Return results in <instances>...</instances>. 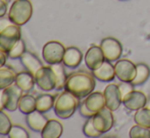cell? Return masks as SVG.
Instances as JSON below:
<instances>
[{"label":"cell","instance_id":"31","mask_svg":"<svg viewBox=\"0 0 150 138\" xmlns=\"http://www.w3.org/2000/svg\"><path fill=\"white\" fill-rule=\"evenodd\" d=\"M83 132L85 134V136L87 137H91V138H94V137H99L102 133L99 132L96 128H95L94 124H93V120H92V117L91 118H88L87 121L85 122L83 126Z\"/></svg>","mask_w":150,"mask_h":138},{"label":"cell","instance_id":"2","mask_svg":"<svg viewBox=\"0 0 150 138\" xmlns=\"http://www.w3.org/2000/svg\"><path fill=\"white\" fill-rule=\"evenodd\" d=\"M80 99L69 91L63 89L55 98L53 110L55 115L60 119H69L75 114L76 110L79 109Z\"/></svg>","mask_w":150,"mask_h":138},{"label":"cell","instance_id":"36","mask_svg":"<svg viewBox=\"0 0 150 138\" xmlns=\"http://www.w3.org/2000/svg\"><path fill=\"white\" fill-rule=\"evenodd\" d=\"M8 59V56L5 52H3L2 50H0V68L5 66L6 64V61Z\"/></svg>","mask_w":150,"mask_h":138},{"label":"cell","instance_id":"28","mask_svg":"<svg viewBox=\"0 0 150 138\" xmlns=\"http://www.w3.org/2000/svg\"><path fill=\"white\" fill-rule=\"evenodd\" d=\"M7 137L9 138H30V133L25 127L18 124H12Z\"/></svg>","mask_w":150,"mask_h":138},{"label":"cell","instance_id":"29","mask_svg":"<svg viewBox=\"0 0 150 138\" xmlns=\"http://www.w3.org/2000/svg\"><path fill=\"white\" fill-rule=\"evenodd\" d=\"M27 50H26V44H25V41L23 39H21L20 41L16 44V46L8 52L7 56L9 59H20V58L22 57V55Z\"/></svg>","mask_w":150,"mask_h":138},{"label":"cell","instance_id":"12","mask_svg":"<svg viewBox=\"0 0 150 138\" xmlns=\"http://www.w3.org/2000/svg\"><path fill=\"white\" fill-rule=\"evenodd\" d=\"M147 102H148V100H147L146 95L143 91H135V89L131 91V93H129L122 99L124 106L129 111H134V112H136L139 109L146 106Z\"/></svg>","mask_w":150,"mask_h":138},{"label":"cell","instance_id":"21","mask_svg":"<svg viewBox=\"0 0 150 138\" xmlns=\"http://www.w3.org/2000/svg\"><path fill=\"white\" fill-rule=\"evenodd\" d=\"M55 98L50 93H41L36 97V110L41 113H47L53 109Z\"/></svg>","mask_w":150,"mask_h":138},{"label":"cell","instance_id":"33","mask_svg":"<svg viewBox=\"0 0 150 138\" xmlns=\"http://www.w3.org/2000/svg\"><path fill=\"white\" fill-rule=\"evenodd\" d=\"M79 111H80V114L82 115L83 117H85V118H91V117L94 116V113H92L89 109L86 107L85 103H84V101L82 102V103H80V106H79Z\"/></svg>","mask_w":150,"mask_h":138},{"label":"cell","instance_id":"13","mask_svg":"<svg viewBox=\"0 0 150 138\" xmlns=\"http://www.w3.org/2000/svg\"><path fill=\"white\" fill-rule=\"evenodd\" d=\"M84 60H85V64L87 68L90 69L91 71L100 67L103 62L105 61L104 55H103V52L101 50L100 46H91L86 52Z\"/></svg>","mask_w":150,"mask_h":138},{"label":"cell","instance_id":"25","mask_svg":"<svg viewBox=\"0 0 150 138\" xmlns=\"http://www.w3.org/2000/svg\"><path fill=\"white\" fill-rule=\"evenodd\" d=\"M137 65V73L136 77L132 81L133 84L136 85H142L148 80L150 77V68L147 64L145 63H138Z\"/></svg>","mask_w":150,"mask_h":138},{"label":"cell","instance_id":"37","mask_svg":"<svg viewBox=\"0 0 150 138\" xmlns=\"http://www.w3.org/2000/svg\"><path fill=\"white\" fill-rule=\"evenodd\" d=\"M2 93H3V89H0V111L5 110V109H4L3 100H2Z\"/></svg>","mask_w":150,"mask_h":138},{"label":"cell","instance_id":"9","mask_svg":"<svg viewBox=\"0 0 150 138\" xmlns=\"http://www.w3.org/2000/svg\"><path fill=\"white\" fill-rule=\"evenodd\" d=\"M23 93L24 91L16 83H12L9 86L5 87L3 89V93H2L4 109L9 112H14V111L18 110V104H20Z\"/></svg>","mask_w":150,"mask_h":138},{"label":"cell","instance_id":"16","mask_svg":"<svg viewBox=\"0 0 150 138\" xmlns=\"http://www.w3.org/2000/svg\"><path fill=\"white\" fill-rule=\"evenodd\" d=\"M83 60V53L77 47H69L65 49L62 63L67 68H77Z\"/></svg>","mask_w":150,"mask_h":138},{"label":"cell","instance_id":"22","mask_svg":"<svg viewBox=\"0 0 150 138\" xmlns=\"http://www.w3.org/2000/svg\"><path fill=\"white\" fill-rule=\"evenodd\" d=\"M18 110L24 115H28L34 112L36 110V98L28 93L23 95L18 104Z\"/></svg>","mask_w":150,"mask_h":138},{"label":"cell","instance_id":"27","mask_svg":"<svg viewBox=\"0 0 150 138\" xmlns=\"http://www.w3.org/2000/svg\"><path fill=\"white\" fill-rule=\"evenodd\" d=\"M129 135L131 138H150V128L136 124L130 129Z\"/></svg>","mask_w":150,"mask_h":138},{"label":"cell","instance_id":"30","mask_svg":"<svg viewBox=\"0 0 150 138\" xmlns=\"http://www.w3.org/2000/svg\"><path fill=\"white\" fill-rule=\"evenodd\" d=\"M11 126L12 123L10 121L9 117L3 111H0V135L7 136Z\"/></svg>","mask_w":150,"mask_h":138},{"label":"cell","instance_id":"35","mask_svg":"<svg viewBox=\"0 0 150 138\" xmlns=\"http://www.w3.org/2000/svg\"><path fill=\"white\" fill-rule=\"evenodd\" d=\"M8 12L7 0H0V17H3Z\"/></svg>","mask_w":150,"mask_h":138},{"label":"cell","instance_id":"1","mask_svg":"<svg viewBox=\"0 0 150 138\" xmlns=\"http://www.w3.org/2000/svg\"><path fill=\"white\" fill-rule=\"evenodd\" d=\"M96 81L94 75L86 71H77L67 75L64 89L81 100L94 91Z\"/></svg>","mask_w":150,"mask_h":138},{"label":"cell","instance_id":"24","mask_svg":"<svg viewBox=\"0 0 150 138\" xmlns=\"http://www.w3.org/2000/svg\"><path fill=\"white\" fill-rule=\"evenodd\" d=\"M53 69L54 73H55L56 76V86L55 89L56 91H62L64 89L65 86V82H67V74L65 72V66L63 65V63H57V64H53V65H50Z\"/></svg>","mask_w":150,"mask_h":138},{"label":"cell","instance_id":"19","mask_svg":"<svg viewBox=\"0 0 150 138\" xmlns=\"http://www.w3.org/2000/svg\"><path fill=\"white\" fill-rule=\"evenodd\" d=\"M14 83H16L24 93H30L36 84L35 76H34L33 74H31V73L27 70L22 71V72L16 73Z\"/></svg>","mask_w":150,"mask_h":138},{"label":"cell","instance_id":"20","mask_svg":"<svg viewBox=\"0 0 150 138\" xmlns=\"http://www.w3.org/2000/svg\"><path fill=\"white\" fill-rule=\"evenodd\" d=\"M63 126L59 121L55 119L48 120L47 124L43 128L41 132L42 138H59L62 135Z\"/></svg>","mask_w":150,"mask_h":138},{"label":"cell","instance_id":"14","mask_svg":"<svg viewBox=\"0 0 150 138\" xmlns=\"http://www.w3.org/2000/svg\"><path fill=\"white\" fill-rule=\"evenodd\" d=\"M48 119L43 115V113L35 110L34 112L26 115V123L32 131L41 133L45 125L47 124Z\"/></svg>","mask_w":150,"mask_h":138},{"label":"cell","instance_id":"17","mask_svg":"<svg viewBox=\"0 0 150 138\" xmlns=\"http://www.w3.org/2000/svg\"><path fill=\"white\" fill-rule=\"evenodd\" d=\"M92 74L94 75L95 78H97L100 81H103V82L111 81L115 77V65H112L111 62L108 61V60H105L100 67L92 71Z\"/></svg>","mask_w":150,"mask_h":138},{"label":"cell","instance_id":"7","mask_svg":"<svg viewBox=\"0 0 150 138\" xmlns=\"http://www.w3.org/2000/svg\"><path fill=\"white\" fill-rule=\"evenodd\" d=\"M100 48L105 60L110 62L119 60L122 54V46L120 42L112 37L104 38L100 43Z\"/></svg>","mask_w":150,"mask_h":138},{"label":"cell","instance_id":"6","mask_svg":"<svg viewBox=\"0 0 150 138\" xmlns=\"http://www.w3.org/2000/svg\"><path fill=\"white\" fill-rule=\"evenodd\" d=\"M36 85L43 91H51L55 89L56 76L51 66H43L35 74Z\"/></svg>","mask_w":150,"mask_h":138},{"label":"cell","instance_id":"8","mask_svg":"<svg viewBox=\"0 0 150 138\" xmlns=\"http://www.w3.org/2000/svg\"><path fill=\"white\" fill-rule=\"evenodd\" d=\"M115 76L120 81L125 82H132L136 77L137 73V65L133 63L129 59H119L115 61Z\"/></svg>","mask_w":150,"mask_h":138},{"label":"cell","instance_id":"15","mask_svg":"<svg viewBox=\"0 0 150 138\" xmlns=\"http://www.w3.org/2000/svg\"><path fill=\"white\" fill-rule=\"evenodd\" d=\"M20 60L22 65L25 67V69L27 71H29L31 74H33L34 76L37 73V71L44 66L42 61L39 59V57L36 54H34L33 52L30 51L25 52L22 55V57L20 58Z\"/></svg>","mask_w":150,"mask_h":138},{"label":"cell","instance_id":"26","mask_svg":"<svg viewBox=\"0 0 150 138\" xmlns=\"http://www.w3.org/2000/svg\"><path fill=\"white\" fill-rule=\"evenodd\" d=\"M134 121L140 126L150 128V108L145 106L136 111L134 115Z\"/></svg>","mask_w":150,"mask_h":138},{"label":"cell","instance_id":"23","mask_svg":"<svg viewBox=\"0 0 150 138\" xmlns=\"http://www.w3.org/2000/svg\"><path fill=\"white\" fill-rule=\"evenodd\" d=\"M16 77V72L8 66H3L0 68V89H4L14 83Z\"/></svg>","mask_w":150,"mask_h":138},{"label":"cell","instance_id":"5","mask_svg":"<svg viewBox=\"0 0 150 138\" xmlns=\"http://www.w3.org/2000/svg\"><path fill=\"white\" fill-rule=\"evenodd\" d=\"M21 39H22L21 26L12 24L11 26H7L5 30L0 32V50L7 54Z\"/></svg>","mask_w":150,"mask_h":138},{"label":"cell","instance_id":"11","mask_svg":"<svg viewBox=\"0 0 150 138\" xmlns=\"http://www.w3.org/2000/svg\"><path fill=\"white\" fill-rule=\"evenodd\" d=\"M105 99V107L108 108L109 110L117 111L120 108V104L122 103V95L119 89V84L115 83H109L106 85L103 91Z\"/></svg>","mask_w":150,"mask_h":138},{"label":"cell","instance_id":"4","mask_svg":"<svg viewBox=\"0 0 150 138\" xmlns=\"http://www.w3.org/2000/svg\"><path fill=\"white\" fill-rule=\"evenodd\" d=\"M67 48L62 43L58 41H49L43 46L42 49V57L43 60L49 65L61 63L63 55Z\"/></svg>","mask_w":150,"mask_h":138},{"label":"cell","instance_id":"38","mask_svg":"<svg viewBox=\"0 0 150 138\" xmlns=\"http://www.w3.org/2000/svg\"><path fill=\"white\" fill-rule=\"evenodd\" d=\"M122 1H126V0H122Z\"/></svg>","mask_w":150,"mask_h":138},{"label":"cell","instance_id":"34","mask_svg":"<svg viewBox=\"0 0 150 138\" xmlns=\"http://www.w3.org/2000/svg\"><path fill=\"white\" fill-rule=\"evenodd\" d=\"M12 24H13V22L8 18V16L7 17H5V16L0 17V32H2L3 30H5L7 26H11Z\"/></svg>","mask_w":150,"mask_h":138},{"label":"cell","instance_id":"32","mask_svg":"<svg viewBox=\"0 0 150 138\" xmlns=\"http://www.w3.org/2000/svg\"><path fill=\"white\" fill-rule=\"evenodd\" d=\"M134 86L132 82H125L122 81L120 83H119V89L120 91V95H122V99H124L129 93H131L132 91H134Z\"/></svg>","mask_w":150,"mask_h":138},{"label":"cell","instance_id":"18","mask_svg":"<svg viewBox=\"0 0 150 138\" xmlns=\"http://www.w3.org/2000/svg\"><path fill=\"white\" fill-rule=\"evenodd\" d=\"M84 103L91 112L96 114L105 107L104 95L101 91H92L89 95L85 98Z\"/></svg>","mask_w":150,"mask_h":138},{"label":"cell","instance_id":"3","mask_svg":"<svg viewBox=\"0 0 150 138\" xmlns=\"http://www.w3.org/2000/svg\"><path fill=\"white\" fill-rule=\"evenodd\" d=\"M33 15V4L31 0H14L7 12V16L13 24L22 26Z\"/></svg>","mask_w":150,"mask_h":138},{"label":"cell","instance_id":"10","mask_svg":"<svg viewBox=\"0 0 150 138\" xmlns=\"http://www.w3.org/2000/svg\"><path fill=\"white\" fill-rule=\"evenodd\" d=\"M92 120L95 128L102 134L108 132L112 128L113 124H115V118H113L112 111L109 110L106 107H104L102 110L97 112L92 117Z\"/></svg>","mask_w":150,"mask_h":138}]
</instances>
